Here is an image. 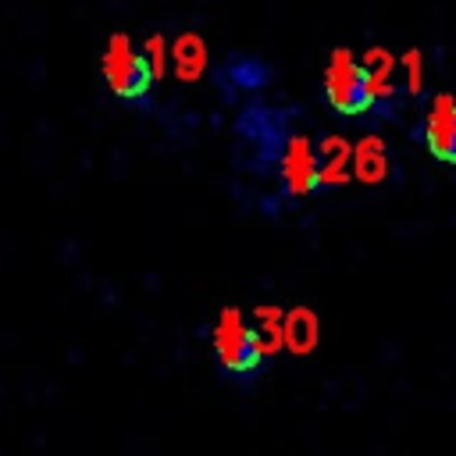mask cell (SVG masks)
<instances>
[{
    "label": "cell",
    "instance_id": "obj_1",
    "mask_svg": "<svg viewBox=\"0 0 456 456\" xmlns=\"http://www.w3.org/2000/svg\"><path fill=\"white\" fill-rule=\"evenodd\" d=\"M210 346H214V363L217 374L224 381L235 385H249L264 374L267 367V342L264 331L256 324L246 321V314L239 306H228L217 314L214 331H210Z\"/></svg>",
    "mask_w": 456,
    "mask_h": 456
},
{
    "label": "cell",
    "instance_id": "obj_2",
    "mask_svg": "<svg viewBox=\"0 0 456 456\" xmlns=\"http://www.w3.org/2000/svg\"><path fill=\"white\" fill-rule=\"evenodd\" d=\"M324 96L338 114H367L370 107H378V89L374 78L367 71V64L353 53V50H331L328 68H324Z\"/></svg>",
    "mask_w": 456,
    "mask_h": 456
},
{
    "label": "cell",
    "instance_id": "obj_3",
    "mask_svg": "<svg viewBox=\"0 0 456 456\" xmlns=\"http://www.w3.org/2000/svg\"><path fill=\"white\" fill-rule=\"evenodd\" d=\"M100 71H103V82L121 100H146L150 89H153V78H157V68H153L150 53L139 50L125 32L107 39L103 57H100Z\"/></svg>",
    "mask_w": 456,
    "mask_h": 456
},
{
    "label": "cell",
    "instance_id": "obj_4",
    "mask_svg": "<svg viewBox=\"0 0 456 456\" xmlns=\"http://www.w3.org/2000/svg\"><path fill=\"white\" fill-rule=\"evenodd\" d=\"M235 132L242 139L246 150H253V164L256 167H278L285 146L292 142V128H289V114L267 103H246Z\"/></svg>",
    "mask_w": 456,
    "mask_h": 456
},
{
    "label": "cell",
    "instance_id": "obj_5",
    "mask_svg": "<svg viewBox=\"0 0 456 456\" xmlns=\"http://www.w3.org/2000/svg\"><path fill=\"white\" fill-rule=\"evenodd\" d=\"M278 178L289 196H306V192L321 189L324 171H321L317 146H310V139H303V135H292V142L285 146V153L278 160Z\"/></svg>",
    "mask_w": 456,
    "mask_h": 456
},
{
    "label": "cell",
    "instance_id": "obj_6",
    "mask_svg": "<svg viewBox=\"0 0 456 456\" xmlns=\"http://www.w3.org/2000/svg\"><path fill=\"white\" fill-rule=\"evenodd\" d=\"M214 82L221 89V96L235 100V96H249V93H260L267 82H271V68L260 61V57H249V53H235L228 57L217 71H214Z\"/></svg>",
    "mask_w": 456,
    "mask_h": 456
},
{
    "label": "cell",
    "instance_id": "obj_7",
    "mask_svg": "<svg viewBox=\"0 0 456 456\" xmlns=\"http://www.w3.org/2000/svg\"><path fill=\"white\" fill-rule=\"evenodd\" d=\"M424 142L438 160L456 164V100L452 96L442 93L431 100L424 114Z\"/></svg>",
    "mask_w": 456,
    "mask_h": 456
},
{
    "label": "cell",
    "instance_id": "obj_8",
    "mask_svg": "<svg viewBox=\"0 0 456 456\" xmlns=\"http://www.w3.org/2000/svg\"><path fill=\"white\" fill-rule=\"evenodd\" d=\"M317 157H321V171H324V182H331V178H342L346 164L353 160V153H349V146H346L342 139H324V142L317 146Z\"/></svg>",
    "mask_w": 456,
    "mask_h": 456
},
{
    "label": "cell",
    "instance_id": "obj_9",
    "mask_svg": "<svg viewBox=\"0 0 456 456\" xmlns=\"http://www.w3.org/2000/svg\"><path fill=\"white\" fill-rule=\"evenodd\" d=\"M175 68L182 78H196L203 68V43L196 36H182L175 43Z\"/></svg>",
    "mask_w": 456,
    "mask_h": 456
},
{
    "label": "cell",
    "instance_id": "obj_10",
    "mask_svg": "<svg viewBox=\"0 0 456 456\" xmlns=\"http://www.w3.org/2000/svg\"><path fill=\"white\" fill-rule=\"evenodd\" d=\"M353 167L360 171V178H381V171H385V157H381V146L374 142V139H367L356 153H353Z\"/></svg>",
    "mask_w": 456,
    "mask_h": 456
},
{
    "label": "cell",
    "instance_id": "obj_11",
    "mask_svg": "<svg viewBox=\"0 0 456 456\" xmlns=\"http://www.w3.org/2000/svg\"><path fill=\"white\" fill-rule=\"evenodd\" d=\"M285 335H289V342H296L299 349H306V346L317 338V324H314V317H310L306 310H296V314L285 321Z\"/></svg>",
    "mask_w": 456,
    "mask_h": 456
}]
</instances>
